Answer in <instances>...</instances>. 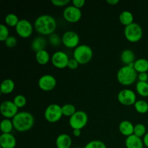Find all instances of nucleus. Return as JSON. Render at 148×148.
<instances>
[{
	"mask_svg": "<svg viewBox=\"0 0 148 148\" xmlns=\"http://www.w3.org/2000/svg\"><path fill=\"white\" fill-rule=\"evenodd\" d=\"M72 145V137L68 134L62 133L56 137V146L57 148H70Z\"/></svg>",
	"mask_w": 148,
	"mask_h": 148,
	"instance_id": "f3484780",
	"label": "nucleus"
},
{
	"mask_svg": "<svg viewBox=\"0 0 148 148\" xmlns=\"http://www.w3.org/2000/svg\"><path fill=\"white\" fill-rule=\"evenodd\" d=\"M19 17L14 13H9L5 16L4 21L7 25L11 26V27H15L19 22Z\"/></svg>",
	"mask_w": 148,
	"mask_h": 148,
	"instance_id": "cd10ccee",
	"label": "nucleus"
},
{
	"mask_svg": "<svg viewBox=\"0 0 148 148\" xmlns=\"http://www.w3.org/2000/svg\"><path fill=\"white\" fill-rule=\"evenodd\" d=\"M0 112L4 119L14 118V116L18 113V108L12 101H4L0 105Z\"/></svg>",
	"mask_w": 148,
	"mask_h": 148,
	"instance_id": "9d476101",
	"label": "nucleus"
},
{
	"mask_svg": "<svg viewBox=\"0 0 148 148\" xmlns=\"http://www.w3.org/2000/svg\"><path fill=\"white\" fill-rule=\"evenodd\" d=\"M10 36V31L7 25L1 23L0 25V40L5 41L6 39Z\"/></svg>",
	"mask_w": 148,
	"mask_h": 148,
	"instance_id": "72a5a7b5",
	"label": "nucleus"
},
{
	"mask_svg": "<svg viewBox=\"0 0 148 148\" xmlns=\"http://www.w3.org/2000/svg\"><path fill=\"white\" fill-rule=\"evenodd\" d=\"M84 148H107L105 143L101 140H93L88 142Z\"/></svg>",
	"mask_w": 148,
	"mask_h": 148,
	"instance_id": "7c9ffc66",
	"label": "nucleus"
},
{
	"mask_svg": "<svg viewBox=\"0 0 148 148\" xmlns=\"http://www.w3.org/2000/svg\"><path fill=\"white\" fill-rule=\"evenodd\" d=\"M6 46L8 48H14V46H16L17 43V40L16 38V37L13 36H10L6 40L4 41Z\"/></svg>",
	"mask_w": 148,
	"mask_h": 148,
	"instance_id": "f704fd0d",
	"label": "nucleus"
},
{
	"mask_svg": "<svg viewBox=\"0 0 148 148\" xmlns=\"http://www.w3.org/2000/svg\"><path fill=\"white\" fill-rule=\"evenodd\" d=\"M63 116L62 106L59 104L51 103L48 106L44 111V117L50 123H56Z\"/></svg>",
	"mask_w": 148,
	"mask_h": 148,
	"instance_id": "0eeeda50",
	"label": "nucleus"
},
{
	"mask_svg": "<svg viewBox=\"0 0 148 148\" xmlns=\"http://www.w3.org/2000/svg\"><path fill=\"white\" fill-rule=\"evenodd\" d=\"M125 146L127 148H144V143L141 137L132 134L127 137L125 140Z\"/></svg>",
	"mask_w": 148,
	"mask_h": 148,
	"instance_id": "dca6fc26",
	"label": "nucleus"
},
{
	"mask_svg": "<svg viewBox=\"0 0 148 148\" xmlns=\"http://www.w3.org/2000/svg\"><path fill=\"white\" fill-rule=\"evenodd\" d=\"M124 33L127 40L132 43H136L140 41L143 38V30L138 23H132L129 25L125 26Z\"/></svg>",
	"mask_w": 148,
	"mask_h": 148,
	"instance_id": "39448f33",
	"label": "nucleus"
},
{
	"mask_svg": "<svg viewBox=\"0 0 148 148\" xmlns=\"http://www.w3.org/2000/svg\"><path fill=\"white\" fill-rule=\"evenodd\" d=\"M137 112L144 114L148 111V103L145 100H137L134 105Z\"/></svg>",
	"mask_w": 148,
	"mask_h": 148,
	"instance_id": "a878e982",
	"label": "nucleus"
},
{
	"mask_svg": "<svg viewBox=\"0 0 148 148\" xmlns=\"http://www.w3.org/2000/svg\"><path fill=\"white\" fill-rule=\"evenodd\" d=\"M14 129L12 120L10 119H4L1 120L0 124V130L2 133H11L12 130Z\"/></svg>",
	"mask_w": 148,
	"mask_h": 148,
	"instance_id": "393cba45",
	"label": "nucleus"
},
{
	"mask_svg": "<svg viewBox=\"0 0 148 148\" xmlns=\"http://www.w3.org/2000/svg\"><path fill=\"white\" fill-rule=\"evenodd\" d=\"M119 2V0H107V3L111 5H116Z\"/></svg>",
	"mask_w": 148,
	"mask_h": 148,
	"instance_id": "79ce46f5",
	"label": "nucleus"
},
{
	"mask_svg": "<svg viewBox=\"0 0 148 148\" xmlns=\"http://www.w3.org/2000/svg\"><path fill=\"white\" fill-rule=\"evenodd\" d=\"M88 116L85 111L77 110L73 115L69 117V125L73 130H82L88 124Z\"/></svg>",
	"mask_w": 148,
	"mask_h": 148,
	"instance_id": "423d86ee",
	"label": "nucleus"
},
{
	"mask_svg": "<svg viewBox=\"0 0 148 148\" xmlns=\"http://www.w3.org/2000/svg\"><path fill=\"white\" fill-rule=\"evenodd\" d=\"M56 79L55 78L54 76L52 75H49V74H46V75H43L39 78L38 81V87L44 91H51L56 85Z\"/></svg>",
	"mask_w": 148,
	"mask_h": 148,
	"instance_id": "ddd939ff",
	"label": "nucleus"
},
{
	"mask_svg": "<svg viewBox=\"0 0 148 148\" xmlns=\"http://www.w3.org/2000/svg\"><path fill=\"white\" fill-rule=\"evenodd\" d=\"M14 128L18 132H27L33 127L35 119L33 114L28 111L18 112L12 119Z\"/></svg>",
	"mask_w": 148,
	"mask_h": 148,
	"instance_id": "f03ea898",
	"label": "nucleus"
},
{
	"mask_svg": "<svg viewBox=\"0 0 148 148\" xmlns=\"http://www.w3.org/2000/svg\"><path fill=\"white\" fill-rule=\"evenodd\" d=\"M121 60L124 65H129L135 62V54L132 49H125L121 53Z\"/></svg>",
	"mask_w": 148,
	"mask_h": 148,
	"instance_id": "aec40b11",
	"label": "nucleus"
},
{
	"mask_svg": "<svg viewBox=\"0 0 148 148\" xmlns=\"http://www.w3.org/2000/svg\"><path fill=\"white\" fill-rule=\"evenodd\" d=\"M63 17L69 23H77L82 17V12L74 5L66 6L64 10Z\"/></svg>",
	"mask_w": 148,
	"mask_h": 148,
	"instance_id": "f8f14e48",
	"label": "nucleus"
},
{
	"mask_svg": "<svg viewBox=\"0 0 148 148\" xmlns=\"http://www.w3.org/2000/svg\"><path fill=\"white\" fill-rule=\"evenodd\" d=\"M143 143H144L145 146L148 148V132L146 133L145 135L143 137Z\"/></svg>",
	"mask_w": 148,
	"mask_h": 148,
	"instance_id": "ea45409f",
	"label": "nucleus"
},
{
	"mask_svg": "<svg viewBox=\"0 0 148 148\" xmlns=\"http://www.w3.org/2000/svg\"><path fill=\"white\" fill-rule=\"evenodd\" d=\"M75 148H79V147H75Z\"/></svg>",
	"mask_w": 148,
	"mask_h": 148,
	"instance_id": "37998d69",
	"label": "nucleus"
},
{
	"mask_svg": "<svg viewBox=\"0 0 148 148\" xmlns=\"http://www.w3.org/2000/svg\"><path fill=\"white\" fill-rule=\"evenodd\" d=\"M119 19L120 23L125 26H127L134 23V15L131 12L127 11V10L121 12L120 13Z\"/></svg>",
	"mask_w": 148,
	"mask_h": 148,
	"instance_id": "5701e85b",
	"label": "nucleus"
},
{
	"mask_svg": "<svg viewBox=\"0 0 148 148\" xmlns=\"http://www.w3.org/2000/svg\"><path fill=\"white\" fill-rule=\"evenodd\" d=\"M79 62L76 59L72 58V59H69L67 67H69L70 69H76L78 67V66H79Z\"/></svg>",
	"mask_w": 148,
	"mask_h": 148,
	"instance_id": "e433bc0d",
	"label": "nucleus"
},
{
	"mask_svg": "<svg viewBox=\"0 0 148 148\" xmlns=\"http://www.w3.org/2000/svg\"><path fill=\"white\" fill-rule=\"evenodd\" d=\"M13 102L14 103L17 108H23L27 103V99H26L25 96L22 94H19L17 95L13 99Z\"/></svg>",
	"mask_w": 148,
	"mask_h": 148,
	"instance_id": "2f4dec72",
	"label": "nucleus"
},
{
	"mask_svg": "<svg viewBox=\"0 0 148 148\" xmlns=\"http://www.w3.org/2000/svg\"><path fill=\"white\" fill-rule=\"evenodd\" d=\"M17 140L11 133H2L0 135V146L1 148H14Z\"/></svg>",
	"mask_w": 148,
	"mask_h": 148,
	"instance_id": "2eb2a0df",
	"label": "nucleus"
},
{
	"mask_svg": "<svg viewBox=\"0 0 148 148\" xmlns=\"http://www.w3.org/2000/svg\"><path fill=\"white\" fill-rule=\"evenodd\" d=\"M69 0H51V3L56 7H64L69 3Z\"/></svg>",
	"mask_w": 148,
	"mask_h": 148,
	"instance_id": "c9c22d12",
	"label": "nucleus"
},
{
	"mask_svg": "<svg viewBox=\"0 0 148 148\" xmlns=\"http://www.w3.org/2000/svg\"><path fill=\"white\" fill-rule=\"evenodd\" d=\"M47 40L43 36H37L31 42V49L35 52H38L40 50H43L46 47Z\"/></svg>",
	"mask_w": 148,
	"mask_h": 148,
	"instance_id": "6ab92c4d",
	"label": "nucleus"
},
{
	"mask_svg": "<svg viewBox=\"0 0 148 148\" xmlns=\"http://www.w3.org/2000/svg\"><path fill=\"white\" fill-rule=\"evenodd\" d=\"M57 23L54 17L50 14H44L36 17L34 27L36 31L43 36H50L56 30Z\"/></svg>",
	"mask_w": 148,
	"mask_h": 148,
	"instance_id": "f257e3e1",
	"label": "nucleus"
},
{
	"mask_svg": "<svg viewBox=\"0 0 148 148\" xmlns=\"http://www.w3.org/2000/svg\"><path fill=\"white\" fill-rule=\"evenodd\" d=\"M62 113L63 116H65L71 117L77 110L76 109V107L75 105L72 103H66L62 106Z\"/></svg>",
	"mask_w": 148,
	"mask_h": 148,
	"instance_id": "c85d7f7f",
	"label": "nucleus"
},
{
	"mask_svg": "<svg viewBox=\"0 0 148 148\" xmlns=\"http://www.w3.org/2000/svg\"><path fill=\"white\" fill-rule=\"evenodd\" d=\"M62 39L64 45L69 49H75L79 45V36L74 30H67L65 32Z\"/></svg>",
	"mask_w": 148,
	"mask_h": 148,
	"instance_id": "9b49d317",
	"label": "nucleus"
},
{
	"mask_svg": "<svg viewBox=\"0 0 148 148\" xmlns=\"http://www.w3.org/2000/svg\"><path fill=\"white\" fill-rule=\"evenodd\" d=\"M50 59H51V58L50 57V54H49V53L46 50V49L40 50L36 53V59L39 64H48V62H49Z\"/></svg>",
	"mask_w": 148,
	"mask_h": 148,
	"instance_id": "b1692460",
	"label": "nucleus"
},
{
	"mask_svg": "<svg viewBox=\"0 0 148 148\" xmlns=\"http://www.w3.org/2000/svg\"><path fill=\"white\" fill-rule=\"evenodd\" d=\"M118 101L124 106L134 105L137 101V95L135 92L130 89H123L118 93Z\"/></svg>",
	"mask_w": 148,
	"mask_h": 148,
	"instance_id": "1a4fd4ad",
	"label": "nucleus"
},
{
	"mask_svg": "<svg viewBox=\"0 0 148 148\" xmlns=\"http://www.w3.org/2000/svg\"><path fill=\"white\" fill-rule=\"evenodd\" d=\"M136 90L143 97L148 96V82L138 81L136 84Z\"/></svg>",
	"mask_w": 148,
	"mask_h": 148,
	"instance_id": "bb28decb",
	"label": "nucleus"
},
{
	"mask_svg": "<svg viewBox=\"0 0 148 148\" xmlns=\"http://www.w3.org/2000/svg\"><path fill=\"white\" fill-rule=\"evenodd\" d=\"M73 135L75 137H79L81 135V130H73Z\"/></svg>",
	"mask_w": 148,
	"mask_h": 148,
	"instance_id": "a19ab883",
	"label": "nucleus"
},
{
	"mask_svg": "<svg viewBox=\"0 0 148 148\" xmlns=\"http://www.w3.org/2000/svg\"><path fill=\"white\" fill-rule=\"evenodd\" d=\"M49 41L51 46L56 47V46H58L59 45H60L61 42H62V39L59 36V34H57L56 33H53L49 36Z\"/></svg>",
	"mask_w": 148,
	"mask_h": 148,
	"instance_id": "473e14b6",
	"label": "nucleus"
},
{
	"mask_svg": "<svg viewBox=\"0 0 148 148\" xmlns=\"http://www.w3.org/2000/svg\"><path fill=\"white\" fill-rule=\"evenodd\" d=\"M85 0H72V5L75 6V7L79 9L82 8L85 5Z\"/></svg>",
	"mask_w": 148,
	"mask_h": 148,
	"instance_id": "4c0bfd02",
	"label": "nucleus"
},
{
	"mask_svg": "<svg viewBox=\"0 0 148 148\" xmlns=\"http://www.w3.org/2000/svg\"><path fill=\"white\" fill-rule=\"evenodd\" d=\"M14 87H15V84H14V81L12 79L7 78L1 82L0 90H1V93L10 94L14 90Z\"/></svg>",
	"mask_w": 148,
	"mask_h": 148,
	"instance_id": "412c9836",
	"label": "nucleus"
},
{
	"mask_svg": "<svg viewBox=\"0 0 148 148\" xmlns=\"http://www.w3.org/2000/svg\"><path fill=\"white\" fill-rule=\"evenodd\" d=\"M16 33L22 38L30 37L33 31V25L27 19H21L15 26Z\"/></svg>",
	"mask_w": 148,
	"mask_h": 148,
	"instance_id": "6e6552de",
	"label": "nucleus"
},
{
	"mask_svg": "<svg viewBox=\"0 0 148 148\" xmlns=\"http://www.w3.org/2000/svg\"><path fill=\"white\" fill-rule=\"evenodd\" d=\"M138 78V74L134 67V63L124 65L117 72V79L123 85H130Z\"/></svg>",
	"mask_w": 148,
	"mask_h": 148,
	"instance_id": "7ed1b4c3",
	"label": "nucleus"
},
{
	"mask_svg": "<svg viewBox=\"0 0 148 148\" xmlns=\"http://www.w3.org/2000/svg\"><path fill=\"white\" fill-rule=\"evenodd\" d=\"M146 133H147V130H146V127L145 124H142V123H138L134 125V134L142 138L145 135Z\"/></svg>",
	"mask_w": 148,
	"mask_h": 148,
	"instance_id": "c756f323",
	"label": "nucleus"
},
{
	"mask_svg": "<svg viewBox=\"0 0 148 148\" xmlns=\"http://www.w3.org/2000/svg\"><path fill=\"white\" fill-rule=\"evenodd\" d=\"M134 67L137 73L147 72L148 71V60L145 58H139L134 62Z\"/></svg>",
	"mask_w": 148,
	"mask_h": 148,
	"instance_id": "4be33fe9",
	"label": "nucleus"
},
{
	"mask_svg": "<svg viewBox=\"0 0 148 148\" xmlns=\"http://www.w3.org/2000/svg\"><path fill=\"white\" fill-rule=\"evenodd\" d=\"M93 51L92 48L87 44H79L73 51V58L76 59L79 64H88L92 59Z\"/></svg>",
	"mask_w": 148,
	"mask_h": 148,
	"instance_id": "20e7f679",
	"label": "nucleus"
},
{
	"mask_svg": "<svg viewBox=\"0 0 148 148\" xmlns=\"http://www.w3.org/2000/svg\"><path fill=\"white\" fill-rule=\"evenodd\" d=\"M51 62L53 66L59 69H63L68 66L69 58L67 53L62 51H57L54 52L51 56Z\"/></svg>",
	"mask_w": 148,
	"mask_h": 148,
	"instance_id": "4468645a",
	"label": "nucleus"
},
{
	"mask_svg": "<svg viewBox=\"0 0 148 148\" xmlns=\"http://www.w3.org/2000/svg\"><path fill=\"white\" fill-rule=\"evenodd\" d=\"M134 125L133 123L128 120H124L121 121L119 125V132L121 133V134L126 136L127 137L134 134Z\"/></svg>",
	"mask_w": 148,
	"mask_h": 148,
	"instance_id": "a211bd4d",
	"label": "nucleus"
},
{
	"mask_svg": "<svg viewBox=\"0 0 148 148\" xmlns=\"http://www.w3.org/2000/svg\"><path fill=\"white\" fill-rule=\"evenodd\" d=\"M138 79H139V81H142V82H147L148 80L147 72H142V73H139Z\"/></svg>",
	"mask_w": 148,
	"mask_h": 148,
	"instance_id": "58836bf2",
	"label": "nucleus"
}]
</instances>
